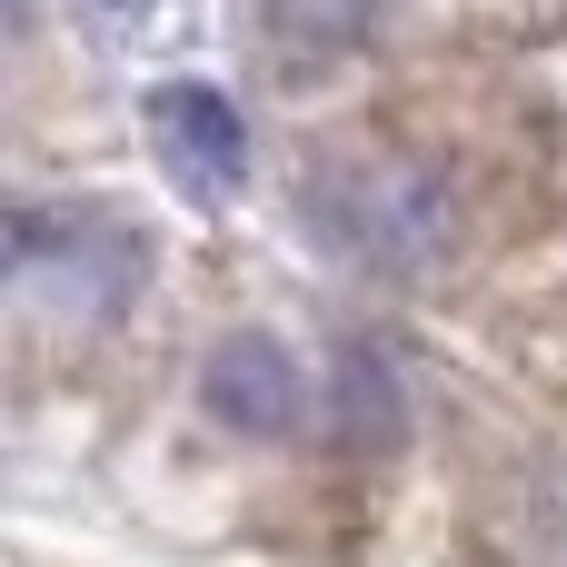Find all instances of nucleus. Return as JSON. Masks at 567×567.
Returning <instances> with one entry per match:
<instances>
[{"mask_svg": "<svg viewBox=\"0 0 567 567\" xmlns=\"http://www.w3.org/2000/svg\"><path fill=\"white\" fill-rule=\"evenodd\" d=\"M199 399H209V419H219V429H239V439H289V429H299V409H309V379H299V359H289L279 339L239 329V339H219V349H209Z\"/></svg>", "mask_w": 567, "mask_h": 567, "instance_id": "4", "label": "nucleus"}, {"mask_svg": "<svg viewBox=\"0 0 567 567\" xmlns=\"http://www.w3.org/2000/svg\"><path fill=\"white\" fill-rule=\"evenodd\" d=\"M309 239H329L339 259L379 269V279H409L449 249V209L429 189V169H399V159H339L309 179Z\"/></svg>", "mask_w": 567, "mask_h": 567, "instance_id": "1", "label": "nucleus"}, {"mask_svg": "<svg viewBox=\"0 0 567 567\" xmlns=\"http://www.w3.org/2000/svg\"><path fill=\"white\" fill-rule=\"evenodd\" d=\"M140 120H150V150H159V169L189 189V199H229L239 179H249V130H239V100H219L209 80H169V90H150L140 100Z\"/></svg>", "mask_w": 567, "mask_h": 567, "instance_id": "3", "label": "nucleus"}, {"mask_svg": "<svg viewBox=\"0 0 567 567\" xmlns=\"http://www.w3.org/2000/svg\"><path fill=\"white\" fill-rule=\"evenodd\" d=\"M140 269H150V249H140L130 219H80V209L50 219V209H20V229H10V289L30 309H50V319H110L140 289Z\"/></svg>", "mask_w": 567, "mask_h": 567, "instance_id": "2", "label": "nucleus"}]
</instances>
